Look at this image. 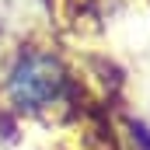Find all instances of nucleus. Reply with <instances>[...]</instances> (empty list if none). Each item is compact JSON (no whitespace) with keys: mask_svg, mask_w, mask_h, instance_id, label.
I'll return each mask as SVG.
<instances>
[{"mask_svg":"<svg viewBox=\"0 0 150 150\" xmlns=\"http://www.w3.org/2000/svg\"><path fill=\"white\" fill-rule=\"evenodd\" d=\"M74 94V70L52 45H21L4 67L0 98L18 115H49Z\"/></svg>","mask_w":150,"mask_h":150,"instance_id":"nucleus-1","label":"nucleus"}]
</instances>
